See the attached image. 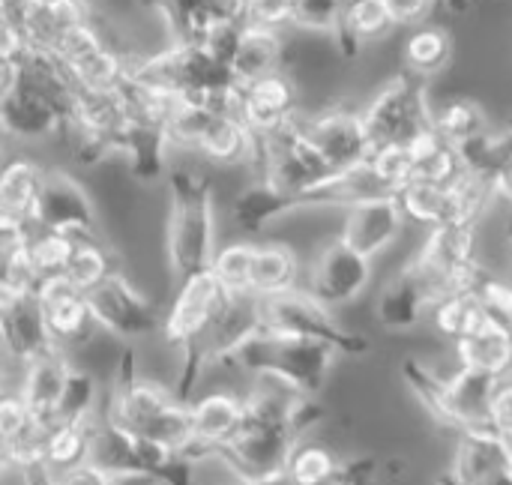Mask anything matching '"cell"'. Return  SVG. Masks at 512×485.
<instances>
[{
    "label": "cell",
    "mask_w": 512,
    "mask_h": 485,
    "mask_svg": "<svg viewBox=\"0 0 512 485\" xmlns=\"http://www.w3.org/2000/svg\"><path fill=\"white\" fill-rule=\"evenodd\" d=\"M102 417L114 426H123L147 441H156L174 453H186L192 438V411L174 387L141 378L135 369V351L123 348L114 369V384Z\"/></svg>",
    "instance_id": "obj_1"
},
{
    "label": "cell",
    "mask_w": 512,
    "mask_h": 485,
    "mask_svg": "<svg viewBox=\"0 0 512 485\" xmlns=\"http://www.w3.org/2000/svg\"><path fill=\"white\" fill-rule=\"evenodd\" d=\"M165 213V267L171 285L210 270L216 255V192L207 174L171 165Z\"/></svg>",
    "instance_id": "obj_2"
},
{
    "label": "cell",
    "mask_w": 512,
    "mask_h": 485,
    "mask_svg": "<svg viewBox=\"0 0 512 485\" xmlns=\"http://www.w3.org/2000/svg\"><path fill=\"white\" fill-rule=\"evenodd\" d=\"M228 297L231 294L219 285V279L210 270H201L174 288V300H171L168 312L162 315L159 333H162L165 345L180 354L174 393L183 402H192L195 387L207 372L201 342H204L207 330L213 327L216 315L222 312V306L228 303Z\"/></svg>",
    "instance_id": "obj_3"
},
{
    "label": "cell",
    "mask_w": 512,
    "mask_h": 485,
    "mask_svg": "<svg viewBox=\"0 0 512 485\" xmlns=\"http://www.w3.org/2000/svg\"><path fill=\"white\" fill-rule=\"evenodd\" d=\"M336 357L339 354L321 342L288 336V333H273L261 327V333H255L240 348L231 366L246 372L255 381H270L297 396L318 399L330 381Z\"/></svg>",
    "instance_id": "obj_4"
},
{
    "label": "cell",
    "mask_w": 512,
    "mask_h": 485,
    "mask_svg": "<svg viewBox=\"0 0 512 485\" xmlns=\"http://www.w3.org/2000/svg\"><path fill=\"white\" fill-rule=\"evenodd\" d=\"M366 135L375 150L408 147L435 129V111L429 105V87L414 72L393 75L363 108Z\"/></svg>",
    "instance_id": "obj_5"
},
{
    "label": "cell",
    "mask_w": 512,
    "mask_h": 485,
    "mask_svg": "<svg viewBox=\"0 0 512 485\" xmlns=\"http://www.w3.org/2000/svg\"><path fill=\"white\" fill-rule=\"evenodd\" d=\"M330 174L333 168L327 165V159L309 138L303 117H294L261 138L258 177H264L267 183L291 195L297 201V210H300V198L318 183H324Z\"/></svg>",
    "instance_id": "obj_6"
},
{
    "label": "cell",
    "mask_w": 512,
    "mask_h": 485,
    "mask_svg": "<svg viewBox=\"0 0 512 485\" xmlns=\"http://www.w3.org/2000/svg\"><path fill=\"white\" fill-rule=\"evenodd\" d=\"M261 315H264V330L321 342L333 348L339 357H363L372 351V342L366 336L348 330L333 315V309L318 303L306 288H294L288 294L261 300Z\"/></svg>",
    "instance_id": "obj_7"
},
{
    "label": "cell",
    "mask_w": 512,
    "mask_h": 485,
    "mask_svg": "<svg viewBox=\"0 0 512 485\" xmlns=\"http://www.w3.org/2000/svg\"><path fill=\"white\" fill-rule=\"evenodd\" d=\"M90 312L99 330L114 339L135 342L162 330V315L144 291H138L123 273L87 291Z\"/></svg>",
    "instance_id": "obj_8"
},
{
    "label": "cell",
    "mask_w": 512,
    "mask_h": 485,
    "mask_svg": "<svg viewBox=\"0 0 512 485\" xmlns=\"http://www.w3.org/2000/svg\"><path fill=\"white\" fill-rule=\"evenodd\" d=\"M36 228L57 231V234L69 237L72 243L105 240L93 198L66 171L45 174V186H42V198H39V210H36Z\"/></svg>",
    "instance_id": "obj_9"
},
{
    "label": "cell",
    "mask_w": 512,
    "mask_h": 485,
    "mask_svg": "<svg viewBox=\"0 0 512 485\" xmlns=\"http://www.w3.org/2000/svg\"><path fill=\"white\" fill-rule=\"evenodd\" d=\"M372 285V258L348 246L342 237L327 243L309 267V294L327 309L351 306Z\"/></svg>",
    "instance_id": "obj_10"
},
{
    "label": "cell",
    "mask_w": 512,
    "mask_h": 485,
    "mask_svg": "<svg viewBox=\"0 0 512 485\" xmlns=\"http://www.w3.org/2000/svg\"><path fill=\"white\" fill-rule=\"evenodd\" d=\"M33 297L39 303V312H42L48 339L57 348L72 351V348H78V345H84V342L93 339L96 321H93V312H90L87 291H81L63 273L60 276L39 279Z\"/></svg>",
    "instance_id": "obj_11"
},
{
    "label": "cell",
    "mask_w": 512,
    "mask_h": 485,
    "mask_svg": "<svg viewBox=\"0 0 512 485\" xmlns=\"http://www.w3.org/2000/svg\"><path fill=\"white\" fill-rule=\"evenodd\" d=\"M309 138L315 141V147L321 150V156L327 159V165L336 171H351L363 162H369L372 156V144L366 135V123H363V111L333 102L321 111H315L312 117L303 120Z\"/></svg>",
    "instance_id": "obj_12"
},
{
    "label": "cell",
    "mask_w": 512,
    "mask_h": 485,
    "mask_svg": "<svg viewBox=\"0 0 512 485\" xmlns=\"http://www.w3.org/2000/svg\"><path fill=\"white\" fill-rule=\"evenodd\" d=\"M237 117L249 126V132L261 141L282 123L297 117V87L282 72L237 84Z\"/></svg>",
    "instance_id": "obj_13"
},
{
    "label": "cell",
    "mask_w": 512,
    "mask_h": 485,
    "mask_svg": "<svg viewBox=\"0 0 512 485\" xmlns=\"http://www.w3.org/2000/svg\"><path fill=\"white\" fill-rule=\"evenodd\" d=\"M192 411V438L183 453L192 465L210 459L219 447H225L243 426V396L231 390H213L189 402Z\"/></svg>",
    "instance_id": "obj_14"
},
{
    "label": "cell",
    "mask_w": 512,
    "mask_h": 485,
    "mask_svg": "<svg viewBox=\"0 0 512 485\" xmlns=\"http://www.w3.org/2000/svg\"><path fill=\"white\" fill-rule=\"evenodd\" d=\"M72 366L75 363L69 360V351H63L57 345H48L45 351H39L36 357L24 360L18 366L21 378H18L15 390L36 420L51 423V426L57 423V408H60L66 381L72 375Z\"/></svg>",
    "instance_id": "obj_15"
},
{
    "label": "cell",
    "mask_w": 512,
    "mask_h": 485,
    "mask_svg": "<svg viewBox=\"0 0 512 485\" xmlns=\"http://www.w3.org/2000/svg\"><path fill=\"white\" fill-rule=\"evenodd\" d=\"M405 222L408 219L399 207V198L384 195V198H372V201H360V204L348 207L339 237L375 261L381 252H387L399 240Z\"/></svg>",
    "instance_id": "obj_16"
},
{
    "label": "cell",
    "mask_w": 512,
    "mask_h": 485,
    "mask_svg": "<svg viewBox=\"0 0 512 485\" xmlns=\"http://www.w3.org/2000/svg\"><path fill=\"white\" fill-rule=\"evenodd\" d=\"M264 327V315H261V300L252 294H240V297H228V303L222 306V312L216 315L213 327L207 330L204 342H201V354H204V366H231L234 357L240 354V348L261 333Z\"/></svg>",
    "instance_id": "obj_17"
},
{
    "label": "cell",
    "mask_w": 512,
    "mask_h": 485,
    "mask_svg": "<svg viewBox=\"0 0 512 485\" xmlns=\"http://www.w3.org/2000/svg\"><path fill=\"white\" fill-rule=\"evenodd\" d=\"M450 471L462 485H486L512 471V441L498 435L489 423L456 435Z\"/></svg>",
    "instance_id": "obj_18"
},
{
    "label": "cell",
    "mask_w": 512,
    "mask_h": 485,
    "mask_svg": "<svg viewBox=\"0 0 512 485\" xmlns=\"http://www.w3.org/2000/svg\"><path fill=\"white\" fill-rule=\"evenodd\" d=\"M93 18V0H33L18 27L24 33L27 51L54 54V48L72 27Z\"/></svg>",
    "instance_id": "obj_19"
},
{
    "label": "cell",
    "mask_w": 512,
    "mask_h": 485,
    "mask_svg": "<svg viewBox=\"0 0 512 485\" xmlns=\"http://www.w3.org/2000/svg\"><path fill=\"white\" fill-rule=\"evenodd\" d=\"M453 345L462 369L483 372L495 381L512 378V324H504L489 315L474 333H468Z\"/></svg>",
    "instance_id": "obj_20"
},
{
    "label": "cell",
    "mask_w": 512,
    "mask_h": 485,
    "mask_svg": "<svg viewBox=\"0 0 512 485\" xmlns=\"http://www.w3.org/2000/svg\"><path fill=\"white\" fill-rule=\"evenodd\" d=\"M228 69L237 84L273 75L285 69V39L282 30L267 24H243L228 60Z\"/></svg>",
    "instance_id": "obj_21"
},
{
    "label": "cell",
    "mask_w": 512,
    "mask_h": 485,
    "mask_svg": "<svg viewBox=\"0 0 512 485\" xmlns=\"http://www.w3.org/2000/svg\"><path fill=\"white\" fill-rule=\"evenodd\" d=\"M195 153H201L207 162L222 165V168H237V165L258 168L261 141L249 132V126L237 117V111H216Z\"/></svg>",
    "instance_id": "obj_22"
},
{
    "label": "cell",
    "mask_w": 512,
    "mask_h": 485,
    "mask_svg": "<svg viewBox=\"0 0 512 485\" xmlns=\"http://www.w3.org/2000/svg\"><path fill=\"white\" fill-rule=\"evenodd\" d=\"M0 120H3V129L9 138L39 141L54 132H63L66 111L60 105H54L51 99H45L42 93L21 84L15 90V96L0 105Z\"/></svg>",
    "instance_id": "obj_23"
},
{
    "label": "cell",
    "mask_w": 512,
    "mask_h": 485,
    "mask_svg": "<svg viewBox=\"0 0 512 485\" xmlns=\"http://www.w3.org/2000/svg\"><path fill=\"white\" fill-rule=\"evenodd\" d=\"M498 384L501 381L483 372H471L459 366V372L447 378V417H450L447 429L459 435V432L489 423V405H492Z\"/></svg>",
    "instance_id": "obj_24"
},
{
    "label": "cell",
    "mask_w": 512,
    "mask_h": 485,
    "mask_svg": "<svg viewBox=\"0 0 512 485\" xmlns=\"http://www.w3.org/2000/svg\"><path fill=\"white\" fill-rule=\"evenodd\" d=\"M291 213H297V201L276 189L273 183H267L264 177H255L231 204V219L246 234H261Z\"/></svg>",
    "instance_id": "obj_25"
},
{
    "label": "cell",
    "mask_w": 512,
    "mask_h": 485,
    "mask_svg": "<svg viewBox=\"0 0 512 485\" xmlns=\"http://www.w3.org/2000/svg\"><path fill=\"white\" fill-rule=\"evenodd\" d=\"M99 420H102V414L87 417V420H57L51 426L48 441H45V468L54 477L72 474V471L90 465Z\"/></svg>",
    "instance_id": "obj_26"
},
{
    "label": "cell",
    "mask_w": 512,
    "mask_h": 485,
    "mask_svg": "<svg viewBox=\"0 0 512 485\" xmlns=\"http://www.w3.org/2000/svg\"><path fill=\"white\" fill-rule=\"evenodd\" d=\"M393 27L396 18L387 0H348L333 42L345 57H357L366 45L384 39Z\"/></svg>",
    "instance_id": "obj_27"
},
{
    "label": "cell",
    "mask_w": 512,
    "mask_h": 485,
    "mask_svg": "<svg viewBox=\"0 0 512 485\" xmlns=\"http://www.w3.org/2000/svg\"><path fill=\"white\" fill-rule=\"evenodd\" d=\"M429 309L432 297L408 267H402L399 276L390 279L378 297V321L387 330H414L423 321V315H429Z\"/></svg>",
    "instance_id": "obj_28"
},
{
    "label": "cell",
    "mask_w": 512,
    "mask_h": 485,
    "mask_svg": "<svg viewBox=\"0 0 512 485\" xmlns=\"http://www.w3.org/2000/svg\"><path fill=\"white\" fill-rule=\"evenodd\" d=\"M300 288V258L288 243L270 240L255 246L252 261V297L267 300Z\"/></svg>",
    "instance_id": "obj_29"
},
{
    "label": "cell",
    "mask_w": 512,
    "mask_h": 485,
    "mask_svg": "<svg viewBox=\"0 0 512 485\" xmlns=\"http://www.w3.org/2000/svg\"><path fill=\"white\" fill-rule=\"evenodd\" d=\"M45 168L27 156H12L0 162V204L18 210L36 225V210L45 186Z\"/></svg>",
    "instance_id": "obj_30"
},
{
    "label": "cell",
    "mask_w": 512,
    "mask_h": 485,
    "mask_svg": "<svg viewBox=\"0 0 512 485\" xmlns=\"http://www.w3.org/2000/svg\"><path fill=\"white\" fill-rule=\"evenodd\" d=\"M453 51H456V42L447 27L420 24L411 30V36L405 42V69L414 72L417 78L429 81L450 66Z\"/></svg>",
    "instance_id": "obj_31"
},
{
    "label": "cell",
    "mask_w": 512,
    "mask_h": 485,
    "mask_svg": "<svg viewBox=\"0 0 512 485\" xmlns=\"http://www.w3.org/2000/svg\"><path fill=\"white\" fill-rule=\"evenodd\" d=\"M429 315H432L435 330H438L441 336L453 339V342L465 339L468 333H474V330L489 318V312H486V306H483V300H480V294H477L474 288L453 291V294L441 297V300L429 309Z\"/></svg>",
    "instance_id": "obj_32"
},
{
    "label": "cell",
    "mask_w": 512,
    "mask_h": 485,
    "mask_svg": "<svg viewBox=\"0 0 512 485\" xmlns=\"http://www.w3.org/2000/svg\"><path fill=\"white\" fill-rule=\"evenodd\" d=\"M345 471V462L324 444L315 441H300L285 465V483L288 485H330L339 480Z\"/></svg>",
    "instance_id": "obj_33"
},
{
    "label": "cell",
    "mask_w": 512,
    "mask_h": 485,
    "mask_svg": "<svg viewBox=\"0 0 512 485\" xmlns=\"http://www.w3.org/2000/svg\"><path fill=\"white\" fill-rule=\"evenodd\" d=\"M411 147L414 159V180H429V183H453L462 174V156L459 147H453L447 138H441L435 129L417 138Z\"/></svg>",
    "instance_id": "obj_34"
},
{
    "label": "cell",
    "mask_w": 512,
    "mask_h": 485,
    "mask_svg": "<svg viewBox=\"0 0 512 485\" xmlns=\"http://www.w3.org/2000/svg\"><path fill=\"white\" fill-rule=\"evenodd\" d=\"M117 273H123L120 258H117V252H114V246L108 240L75 243V249L69 255V264L63 270V276L69 282H75L81 291H93L96 285L108 282Z\"/></svg>",
    "instance_id": "obj_35"
},
{
    "label": "cell",
    "mask_w": 512,
    "mask_h": 485,
    "mask_svg": "<svg viewBox=\"0 0 512 485\" xmlns=\"http://www.w3.org/2000/svg\"><path fill=\"white\" fill-rule=\"evenodd\" d=\"M489 129H492V120H489L486 108L474 99L459 96V99L447 102L441 111H435V132L441 138H447L453 147H465Z\"/></svg>",
    "instance_id": "obj_36"
},
{
    "label": "cell",
    "mask_w": 512,
    "mask_h": 485,
    "mask_svg": "<svg viewBox=\"0 0 512 485\" xmlns=\"http://www.w3.org/2000/svg\"><path fill=\"white\" fill-rule=\"evenodd\" d=\"M399 207L408 222H420L429 228L447 225L450 216V192L447 183H429V180H411L396 192Z\"/></svg>",
    "instance_id": "obj_37"
},
{
    "label": "cell",
    "mask_w": 512,
    "mask_h": 485,
    "mask_svg": "<svg viewBox=\"0 0 512 485\" xmlns=\"http://www.w3.org/2000/svg\"><path fill=\"white\" fill-rule=\"evenodd\" d=\"M402 381L408 384V390L414 393V399L423 405V411H429V417L438 426H450L447 417V378L438 375L429 363L417 360V357H405L402 360Z\"/></svg>",
    "instance_id": "obj_38"
},
{
    "label": "cell",
    "mask_w": 512,
    "mask_h": 485,
    "mask_svg": "<svg viewBox=\"0 0 512 485\" xmlns=\"http://www.w3.org/2000/svg\"><path fill=\"white\" fill-rule=\"evenodd\" d=\"M255 246L252 240H234L216 249L210 273L219 279V285L231 294H252V261H255Z\"/></svg>",
    "instance_id": "obj_39"
},
{
    "label": "cell",
    "mask_w": 512,
    "mask_h": 485,
    "mask_svg": "<svg viewBox=\"0 0 512 485\" xmlns=\"http://www.w3.org/2000/svg\"><path fill=\"white\" fill-rule=\"evenodd\" d=\"M75 243L57 231H48V228H33L27 234V255H30V264L33 270L39 273V279L45 276H60L69 264V255H72Z\"/></svg>",
    "instance_id": "obj_40"
},
{
    "label": "cell",
    "mask_w": 512,
    "mask_h": 485,
    "mask_svg": "<svg viewBox=\"0 0 512 485\" xmlns=\"http://www.w3.org/2000/svg\"><path fill=\"white\" fill-rule=\"evenodd\" d=\"M96 414H102L96 381H93L90 372L72 366V375L66 381V390H63V399H60V408H57V420H87V417H96Z\"/></svg>",
    "instance_id": "obj_41"
},
{
    "label": "cell",
    "mask_w": 512,
    "mask_h": 485,
    "mask_svg": "<svg viewBox=\"0 0 512 485\" xmlns=\"http://www.w3.org/2000/svg\"><path fill=\"white\" fill-rule=\"evenodd\" d=\"M348 0H294L291 9V27L300 30H312V33H324V36H336L339 24H342V12H345Z\"/></svg>",
    "instance_id": "obj_42"
},
{
    "label": "cell",
    "mask_w": 512,
    "mask_h": 485,
    "mask_svg": "<svg viewBox=\"0 0 512 485\" xmlns=\"http://www.w3.org/2000/svg\"><path fill=\"white\" fill-rule=\"evenodd\" d=\"M474 291L480 294L486 312L504 324H512V279L495 276V273H483L474 285Z\"/></svg>",
    "instance_id": "obj_43"
},
{
    "label": "cell",
    "mask_w": 512,
    "mask_h": 485,
    "mask_svg": "<svg viewBox=\"0 0 512 485\" xmlns=\"http://www.w3.org/2000/svg\"><path fill=\"white\" fill-rule=\"evenodd\" d=\"M291 9L294 0H249V21L282 30L291 27Z\"/></svg>",
    "instance_id": "obj_44"
},
{
    "label": "cell",
    "mask_w": 512,
    "mask_h": 485,
    "mask_svg": "<svg viewBox=\"0 0 512 485\" xmlns=\"http://www.w3.org/2000/svg\"><path fill=\"white\" fill-rule=\"evenodd\" d=\"M489 426L504 435L507 441H512V378L501 381L495 396H492V405H489Z\"/></svg>",
    "instance_id": "obj_45"
},
{
    "label": "cell",
    "mask_w": 512,
    "mask_h": 485,
    "mask_svg": "<svg viewBox=\"0 0 512 485\" xmlns=\"http://www.w3.org/2000/svg\"><path fill=\"white\" fill-rule=\"evenodd\" d=\"M387 6L396 18V27H420L435 6H441V0H387Z\"/></svg>",
    "instance_id": "obj_46"
},
{
    "label": "cell",
    "mask_w": 512,
    "mask_h": 485,
    "mask_svg": "<svg viewBox=\"0 0 512 485\" xmlns=\"http://www.w3.org/2000/svg\"><path fill=\"white\" fill-rule=\"evenodd\" d=\"M378 480V459L375 456H360L345 462V471L339 480H333L330 485H375Z\"/></svg>",
    "instance_id": "obj_47"
},
{
    "label": "cell",
    "mask_w": 512,
    "mask_h": 485,
    "mask_svg": "<svg viewBox=\"0 0 512 485\" xmlns=\"http://www.w3.org/2000/svg\"><path fill=\"white\" fill-rule=\"evenodd\" d=\"M27 54V45H24V33L21 27L0 9V57H12V60H21Z\"/></svg>",
    "instance_id": "obj_48"
},
{
    "label": "cell",
    "mask_w": 512,
    "mask_h": 485,
    "mask_svg": "<svg viewBox=\"0 0 512 485\" xmlns=\"http://www.w3.org/2000/svg\"><path fill=\"white\" fill-rule=\"evenodd\" d=\"M33 228H36V225H33L27 216H21L18 210L0 204V240H21V237H27Z\"/></svg>",
    "instance_id": "obj_49"
},
{
    "label": "cell",
    "mask_w": 512,
    "mask_h": 485,
    "mask_svg": "<svg viewBox=\"0 0 512 485\" xmlns=\"http://www.w3.org/2000/svg\"><path fill=\"white\" fill-rule=\"evenodd\" d=\"M18 87H21V60L0 57V105L12 99Z\"/></svg>",
    "instance_id": "obj_50"
},
{
    "label": "cell",
    "mask_w": 512,
    "mask_h": 485,
    "mask_svg": "<svg viewBox=\"0 0 512 485\" xmlns=\"http://www.w3.org/2000/svg\"><path fill=\"white\" fill-rule=\"evenodd\" d=\"M9 468H12V438L0 429V480L6 477Z\"/></svg>",
    "instance_id": "obj_51"
},
{
    "label": "cell",
    "mask_w": 512,
    "mask_h": 485,
    "mask_svg": "<svg viewBox=\"0 0 512 485\" xmlns=\"http://www.w3.org/2000/svg\"><path fill=\"white\" fill-rule=\"evenodd\" d=\"M498 198H504V201L512 204V159L501 168V174H498Z\"/></svg>",
    "instance_id": "obj_52"
},
{
    "label": "cell",
    "mask_w": 512,
    "mask_h": 485,
    "mask_svg": "<svg viewBox=\"0 0 512 485\" xmlns=\"http://www.w3.org/2000/svg\"><path fill=\"white\" fill-rule=\"evenodd\" d=\"M435 485H462V483H459V477H456V474H453V471L447 468L444 474H438V480H435Z\"/></svg>",
    "instance_id": "obj_53"
},
{
    "label": "cell",
    "mask_w": 512,
    "mask_h": 485,
    "mask_svg": "<svg viewBox=\"0 0 512 485\" xmlns=\"http://www.w3.org/2000/svg\"><path fill=\"white\" fill-rule=\"evenodd\" d=\"M6 390H12V387L6 384V369H0V396H3Z\"/></svg>",
    "instance_id": "obj_54"
},
{
    "label": "cell",
    "mask_w": 512,
    "mask_h": 485,
    "mask_svg": "<svg viewBox=\"0 0 512 485\" xmlns=\"http://www.w3.org/2000/svg\"><path fill=\"white\" fill-rule=\"evenodd\" d=\"M9 135H6V129H3V120H0V153H3V141H6Z\"/></svg>",
    "instance_id": "obj_55"
},
{
    "label": "cell",
    "mask_w": 512,
    "mask_h": 485,
    "mask_svg": "<svg viewBox=\"0 0 512 485\" xmlns=\"http://www.w3.org/2000/svg\"><path fill=\"white\" fill-rule=\"evenodd\" d=\"M252 485H288L285 480H273V483H252Z\"/></svg>",
    "instance_id": "obj_56"
}]
</instances>
